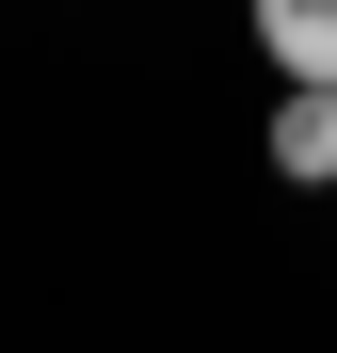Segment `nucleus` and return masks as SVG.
<instances>
[{
    "label": "nucleus",
    "mask_w": 337,
    "mask_h": 353,
    "mask_svg": "<svg viewBox=\"0 0 337 353\" xmlns=\"http://www.w3.org/2000/svg\"><path fill=\"white\" fill-rule=\"evenodd\" d=\"M257 161L289 176V193H321V176H337V97H321V81H289V97H273V129H257Z\"/></svg>",
    "instance_id": "obj_1"
},
{
    "label": "nucleus",
    "mask_w": 337,
    "mask_h": 353,
    "mask_svg": "<svg viewBox=\"0 0 337 353\" xmlns=\"http://www.w3.org/2000/svg\"><path fill=\"white\" fill-rule=\"evenodd\" d=\"M241 17H257L273 81H337V0H241Z\"/></svg>",
    "instance_id": "obj_2"
}]
</instances>
